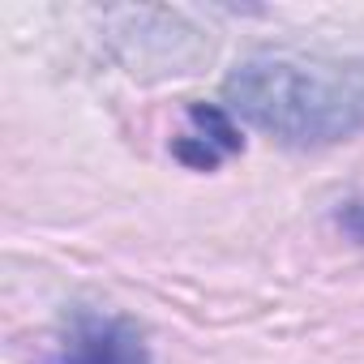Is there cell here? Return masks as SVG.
I'll return each instance as SVG.
<instances>
[{
  "label": "cell",
  "instance_id": "4",
  "mask_svg": "<svg viewBox=\"0 0 364 364\" xmlns=\"http://www.w3.org/2000/svg\"><path fill=\"white\" fill-rule=\"evenodd\" d=\"M338 223H343L351 236H360V240H364V202H347V210L338 215Z\"/></svg>",
  "mask_w": 364,
  "mask_h": 364
},
{
  "label": "cell",
  "instance_id": "2",
  "mask_svg": "<svg viewBox=\"0 0 364 364\" xmlns=\"http://www.w3.org/2000/svg\"><path fill=\"white\" fill-rule=\"evenodd\" d=\"M52 364H154V360L133 321L77 313Z\"/></svg>",
  "mask_w": 364,
  "mask_h": 364
},
{
  "label": "cell",
  "instance_id": "3",
  "mask_svg": "<svg viewBox=\"0 0 364 364\" xmlns=\"http://www.w3.org/2000/svg\"><path fill=\"white\" fill-rule=\"evenodd\" d=\"M240 146L245 141H240V129H236V120H232L228 107L193 103L189 107V129L171 141V154L185 167H193V171H210L223 159H232Z\"/></svg>",
  "mask_w": 364,
  "mask_h": 364
},
{
  "label": "cell",
  "instance_id": "1",
  "mask_svg": "<svg viewBox=\"0 0 364 364\" xmlns=\"http://www.w3.org/2000/svg\"><path fill=\"white\" fill-rule=\"evenodd\" d=\"M223 103L283 146H334L364 129V65L330 56H253L223 82Z\"/></svg>",
  "mask_w": 364,
  "mask_h": 364
}]
</instances>
